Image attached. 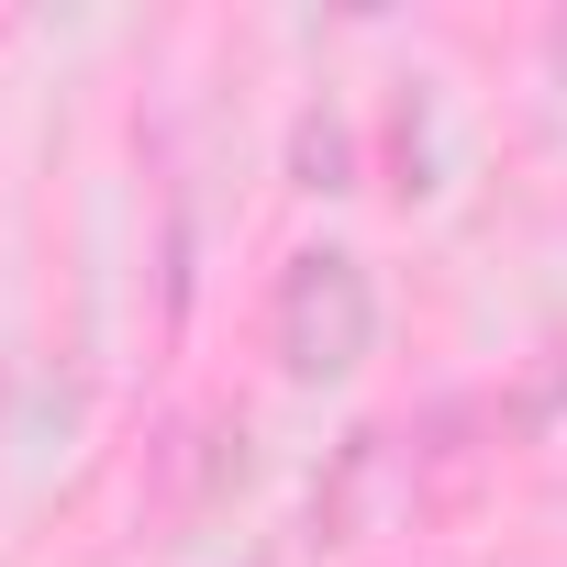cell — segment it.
<instances>
[{"instance_id":"6da1fadb","label":"cell","mask_w":567,"mask_h":567,"mask_svg":"<svg viewBox=\"0 0 567 567\" xmlns=\"http://www.w3.org/2000/svg\"><path fill=\"white\" fill-rule=\"evenodd\" d=\"M267 346H278V368H290L301 390L357 379V368L379 357V278H368V256H346V245H301L290 267H278Z\"/></svg>"},{"instance_id":"7a4b0ae2","label":"cell","mask_w":567,"mask_h":567,"mask_svg":"<svg viewBox=\"0 0 567 567\" xmlns=\"http://www.w3.org/2000/svg\"><path fill=\"white\" fill-rule=\"evenodd\" d=\"M290 178H301V189H357V145H346L334 112H301V123H290Z\"/></svg>"},{"instance_id":"3957f363","label":"cell","mask_w":567,"mask_h":567,"mask_svg":"<svg viewBox=\"0 0 567 567\" xmlns=\"http://www.w3.org/2000/svg\"><path fill=\"white\" fill-rule=\"evenodd\" d=\"M545 56H556V79H567V23H556V34H545Z\"/></svg>"}]
</instances>
